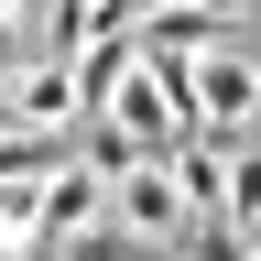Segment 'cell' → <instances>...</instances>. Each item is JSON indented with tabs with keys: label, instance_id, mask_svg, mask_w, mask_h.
<instances>
[{
	"label": "cell",
	"instance_id": "6da1fadb",
	"mask_svg": "<svg viewBox=\"0 0 261 261\" xmlns=\"http://www.w3.org/2000/svg\"><path fill=\"white\" fill-rule=\"evenodd\" d=\"M185 87V130L196 142H240V130H261V11L250 22H218L207 44L163 55Z\"/></svg>",
	"mask_w": 261,
	"mask_h": 261
},
{
	"label": "cell",
	"instance_id": "7a4b0ae2",
	"mask_svg": "<svg viewBox=\"0 0 261 261\" xmlns=\"http://www.w3.org/2000/svg\"><path fill=\"white\" fill-rule=\"evenodd\" d=\"M87 152H98V142H87ZM98 163H109V218H120V228H142V240H163V250H185L196 228H207L174 152H98Z\"/></svg>",
	"mask_w": 261,
	"mask_h": 261
},
{
	"label": "cell",
	"instance_id": "3957f363",
	"mask_svg": "<svg viewBox=\"0 0 261 261\" xmlns=\"http://www.w3.org/2000/svg\"><path fill=\"white\" fill-rule=\"evenodd\" d=\"M0 120L33 130V142H76L87 130V65L55 55V44H33V65L11 76V98H0Z\"/></svg>",
	"mask_w": 261,
	"mask_h": 261
},
{
	"label": "cell",
	"instance_id": "277c9868",
	"mask_svg": "<svg viewBox=\"0 0 261 261\" xmlns=\"http://www.w3.org/2000/svg\"><path fill=\"white\" fill-rule=\"evenodd\" d=\"M44 261H174V250L142 240V228H120V218H87V228H65V240H44Z\"/></svg>",
	"mask_w": 261,
	"mask_h": 261
}]
</instances>
